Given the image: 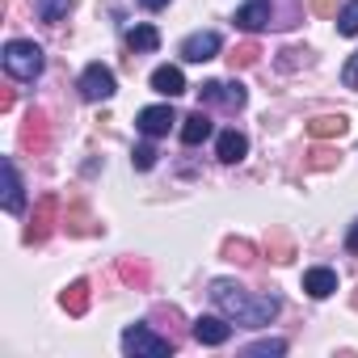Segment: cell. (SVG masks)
<instances>
[{"label": "cell", "instance_id": "obj_1", "mask_svg": "<svg viewBox=\"0 0 358 358\" xmlns=\"http://www.w3.org/2000/svg\"><path fill=\"white\" fill-rule=\"evenodd\" d=\"M211 299H215V308L228 316V320H236V324H245V329H266L274 316H278V295H262V299H253L245 287H236L232 278H215L211 282Z\"/></svg>", "mask_w": 358, "mask_h": 358}, {"label": "cell", "instance_id": "obj_2", "mask_svg": "<svg viewBox=\"0 0 358 358\" xmlns=\"http://www.w3.org/2000/svg\"><path fill=\"white\" fill-rule=\"evenodd\" d=\"M43 47L38 43H26V38H13L9 47H5V72L13 76V80H34L38 72H43Z\"/></svg>", "mask_w": 358, "mask_h": 358}, {"label": "cell", "instance_id": "obj_3", "mask_svg": "<svg viewBox=\"0 0 358 358\" xmlns=\"http://www.w3.org/2000/svg\"><path fill=\"white\" fill-rule=\"evenodd\" d=\"M122 350L135 354V358H164V354H173V341L160 337V333H152L148 324H131L122 333Z\"/></svg>", "mask_w": 358, "mask_h": 358}, {"label": "cell", "instance_id": "obj_4", "mask_svg": "<svg viewBox=\"0 0 358 358\" xmlns=\"http://www.w3.org/2000/svg\"><path fill=\"white\" fill-rule=\"evenodd\" d=\"M55 224H59V194H43V199L34 203L30 224H26V245H43V241L55 232Z\"/></svg>", "mask_w": 358, "mask_h": 358}, {"label": "cell", "instance_id": "obj_5", "mask_svg": "<svg viewBox=\"0 0 358 358\" xmlns=\"http://www.w3.org/2000/svg\"><path fill=\"white\" fill-rule=\"evenodd\" d=\"M80 97L85 101H110L114 97V72L106 64H89L80 72Z\"/></svg>", "mask_w": 358, "mask_h": 358}, {"label": "cell", "instance_id": "obj_6", "mask_svg": "<svg viewBox=\"0 0 358 358\" xmlns=\"http://www.w3.org/2000/svg\"><path fill=\"white\" fill-rule=\"evenodd\" d=\"M47 143H51V122H47V114H43V110H30V114H26V122H22V148H26V152H34V156H43V152H47Z\"/></svg>", "mask_w": 358, "mask_h": 358}, {"label": "cell", "instance_id": "obj_7", "mask_svg": "<svg viewBox=\"0 0 358 358\" xmlns=\"http://www.w3.org/2000/svg\"><path fill=\"white\" fill-rule=\"evenodd\" d=\"M220 34L215 30H199V34H190L186 43H182V59L186 64H207V59H215L220 55Z\"/></svg>", "mask_w": 358, "mask_h": 358}, {"label": "cell", "instance_id": "obj_8", "mask_svg": "<svg viewBox=\"0 0 358 358\" xmlns=\"http://www.w3.org/2000/svg\"><path fill=\"white\" fill-rule=\"evenodd\" d=\"M177 122V114H173V106H148V110H139V118H135V127L148 135V139H160V135H169V127Z\"/></svg>", "mask_w": 358, "mask_h": 358}, {"label": "cell", "instance_id": "obj_9", "mask_svg": "<svg viewBox=\"0 0 358 358\" xmlns=\"http://www.w3.org/2000/svg\"><path fill=\"white\" fill-rule=\"evenodd\" d=\"M236 26H241L245 34L266 30V26H270V0H249V5H241V9H236Z\"/></svg>", "mask_w": 358, "mask_h": 358}, {"label": "cell", "instance_id": "obj_10", "mask_svg": "<svg viewBox=\"0 0 358 358\" xmlns=\"http://www.w3.org/2000/svg\"><path fill=\"white\" fill-rule=\"evenodd\" d=\"M303 291H308L312 299H329V295L337 291V274H333L329 266H312V270H303Z\"/></svg>", "mask_w": 358, "mask_h": 358}, {"label": "cell", "instance_id": "obj_11", "mask_svg": "<svg viewBox=\"0 0 358 358\" xmlns=\"http://www.w3.org/2000/svg\"><path fill=\"white\" fill-rule=\"evenodd\" d=\"M194 337H199L203 345H224V341L232 337V324H228L224 316H199V320H194Z\"/></svg>", "mask_w": 358, "mask_h": 358}, {"label": "cell", "instance_id": "obj_12", "mask_svg": "<svg viewBox=\"0 0 358 358\" xmlns=\"http://www.w3.org/2000/svg\"><path fill=\"white\" fill-rule=\"evenodd\" d=\"M0 173H5V211H9V215H22V207H26V194H22L17 164H13V160H5V164H0Z\"/></svg>", "mask_w": 358, "mask_h": 358}, {"label": "cell", "instance_id": "obj_13", "mask_svg": "<svg viewBox=\"0 0 358 358\" xmlns=\"http://www.w3.org/2000/svg\"><path fill=\"white\" fill-rule=\"evenodd\" d=\"M215 156H220L224 164H236V160L249 156V139H245L241 131H220V139H215Z\"/></svg>", "mask_w": 358, "mask_h": 358}, {"label": "cell", "instance_id": "obj_14", "mask_svg": "<svg viewBox=\"0 0 358 358\" xmlns=\"http://www.w3.org/2000/svg\"><path fill=\"white\" fill-rule=\"evenodd\" d=\"M152 89H156L160 97H177V93H186V76H182V68H173V64L156 68V72H152Z\"/></svg>", "mask_w": 358, "mask_h": 358}, {"label": "cell", "instance_id": "obj_15", "mask_svg": "<svg viewBox=\"0 0 358 358\" xmlns=\"http://www.w3.org/2000/svg\"><path fill=\"white\" fill-rule=\"evenodd\" d=\"M345 131H350V118L345 114H320V118L308 122V135L312 139H341Z\"/></svg>", "mask_w": 358, "mask_h": 358}, {"label": "cell", "instance_id": "obj_16", "mask_svg": "<svg viewBox=\"0 0 358 358\" xmlns=\"http://www.w3.org/2000/svg\"><path fill=\"white\" fill-rule=\"evenodd\" d=\"M220 253H224V262H236V266H253V262H257V249H253V241H245V236H228Z\"/></svg>", "mask_w": 358, "mask_h": 358}, {"label": "cell", "instance_id": "obj_17", "mask_svg": "<svg viewBox=\"0 0 358 358\" xmlns=\"http://www.w3.org/2000/svg\"><path fill=\"white\" fill-rule=\"evenodd\" d=\"M59 303H64V312H68V316H85V312H89V282H85V278H76V282L59 295Z\"/></svg>", "mask_w": 358, "mask_h": 358}, {"label": "cell", "instance_id": "obj_18", "mask_svg": "<svg viewBox=\"0 0 358 358\" xmlns=\"http://www.w3.org/2000/svg\"><path fill=\"white\" fill-rule=\"evenodd\" d=\"M211 131H215V127H211V118L199 110V114H190V118L182 122V143H190V148H194V143L211 139Z\"/></svg>", "mask_w": 358, "mask_h": 358}, {"label": "cell", "instance_id": "obj_19", "mask_svg": "<svg viewBox=\"0 0 358 358\" xmlns=\"http://www.w3.org/2000/svg\"><path fill=\"white\" fill-rule=\"evenodd\" d=\"M127 47H131V51H156V47H160L156 26H135V30H127Z\"/></svg>", "mask_w": 358, "mask_h": 358}, {"label": "cell", "instance_id": "obj_20", "mask_svg": "<svg viewBox=\"0 0 358 358\" xmlns=\"http://www.w3.org/2000/svg\"><path fill=\"white\" fill-rule=\"evenodd\" d=\"M118 278L131 282V287H148V266H143L139 257H122V262H118Z\"/></svg>", "mask_w": 358, "mask_h": 358}, {"label": "cell", "instance_id": "obj_21", "mask_svg": "<svg viewBox=\"0 0 358 358\" xmlns=\"http://www.w3.org/2000/svg\"><path fill=\"white\" fill-rule=\"evenodd\" d=\"M257 55H262V47H257V43H241V47L228 55V68H232V72H245V68H253V64H257Z\"/></svg>", "mask_w": 358, "mask_h": 358}, {"label": "cell", "instance_id": "obj_22", "mask_svg": "<svg viewBox=\"0 0 358 358\" xmlns=\"http://www.w3.org/2000/svg\"><path fill=\"white\" fill-rule=\"evenodd\" d=\"M68 9H72V0H38V17L47 26H59L68 17Z\"/></svg>", "mask_w": 358, "mask_h": 358}, {"label": "cell", "instance_id": "obj_23", "mask_svg": "<svg viewBox=\"0 0 358 358\" xmlns=\"http://www.w3.org/2000/svg\"><path fill=\"white\" fill-rule=\"evenodd\" d=\"M266 249H270V257H274L278 266L295 257V245H291V236H287V232H270V245H266Z\"/></svg>", "mask_w": 358, "mask_h": 358}, {"label": "cell", "instance_id": "obj_24", "mask_svg": "<svg viewBox=\"0 0 358 358\" xmlns=\"http://www.w3.org/2000/svg\"><path fill=\"white\" fill-rule=\"evenodd\" d=\"M68 232H72V236H89V232H93L85 203H72V211H68Z\"/></svg>", "mask_w": 358, "mask_h": 358}, {"label": "cell", "instance_id": "obj_25", "mask_svg": "<svg viewBox=\"0 0 358 358\" xmlns=\"http://www.w3.org/2000/svg\"><path fill=\"white\" fill-rule=\"evenodd\" d=\"M337 30H341L345 38H354V34H358V0L341 5V13H337Z\"/></svg>", "mask_w": 358, "mask_h": 358}, {"label": "cell", "instance_id": "obj_26", "mask_svg": "<svg viewBox=\"0 0 358 358\" xmlns=\"http://www.w3.org/2000/svg\"><path fill=\"white\" fill-rule=\"evenodd\" d=\"M199 101H203V106H224V80H207V85L199 89Z\"/></svg>", "mask_w": 358, "mask_h": 358}, {"label": "cell", "instance_id": "obj_27", "mask_svg": "<svg viewBox=\"0 0 358 358\" xmlns=\"http://www.w3.org/2000/svg\"><path fill=\"white\" fill-rule=\"evenodd\" d=\"M245 101H249V93H245V85H241V80L224 85V106H228V110H241Z\"/></svg>", "mask_w": 358, "mask_h": 358}, {"label": "cell", "instance_id": "obj_28", "mask_svg": "<svg viewBox=\"0 0 358 358\" xmlns=\"http://www.w3.org/2000/svg\"><path fill=\"white\" fill-rule=\"evenodd\" d=\"M131 164H135L139 173H148V169L156 164V148H152V143H139V148L131 152Z\"/></svg>", "mask_w": 358, "mask_h": 358}, {"label": "cell", "instance_id": "obj_29", "mask_svg": "<svg viewBox=\"0 0 358 358\" xmlns=\"http://www.w3.org/2000/svg\"><path fill=\"white\" fill-rule=\"evenodd\" d=\"M245 354H287V341H278V337H266V341H253V345H245Z\"/></svg>", "mask_w": 358, "mask_h": 358}, {"label": "cell", "instance_id": "obj_30", "mask_svg": "<svg viewBox=\"0 0 358 358\" xmlns=\"http://www.w3.org/2000/svg\"><path fill=\"white\" fill-rule=\"evenodd\" d=\"M303 164H308V169H333V164H337V156H333L329 148H312Z\"/></svg>", "mask_w": 358, "mask_h": 358}, {"label": "cell", "instance_id": "obj_31", "mask_svg": "<svg viewBox=\"0 0 358 358\" xmlns=\"http://www.w3.org/2000/svg\"><path fill=\"white\" fill-rule=\"evenodd\" d=\"M312 13L316 17H337L341 9H337V0H312Z\"/></svg>", "mask_w": 358, "mask_h": 358}, {"label": "cell", "instance_id": "obj_32", "mask_svg": "<svg viewBox=\"0 0 358 358\" xmlns=\"http://www.w3.org/2000/svg\"><path fill=\"white\" fill-rule=\"evenodd\" d=\"M341 80H345V89H358V55H350V64L341 68Z\"/></svg>", "mask_w": 358, "mask_h": 358}, {"label": "cell", "instance_id": "obj_33", "mask_svg": "<svg viewBox=\"0 0 358 358\" xmlns=\"http://www.w3.org/2000/svg\"><path fill=\"white\" fill-rule=\"evenodd\" d=\"M345 249L358 253V220H354V228H350V236H345Z\"/></svg>", "mask_w": 358, "mask_h": 358}, {"label": "cell", "instance_id": "obj_34", "mask_svg": "<svg viewBox=\"0 0 358 358\" xmlns=\"http://www.w3.org/2000/svg\"><path fill=\"white\" fill-rule=\"evenodd\" d=\"M139 5H143L148 13H156V9H164V5H169V0H139Z\"/></svg>", "mask_w": 358, "mask_h": 358}, {"label": "cell", "instance_id": "obj_35", "mask_svg": "<svg viewBox=\"0 0 358 358\" xmlns=\"http://www.w3.org/2000/svg\"><path fill=\"white\" fill-rule=\"evenodd\" d=\"M354 308H358V295H354Z\"/></svg>", "mask_w": 358, "mask_h": 358}]
</instances>
